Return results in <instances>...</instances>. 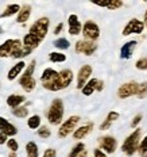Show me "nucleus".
<instances>
[{
	"instance_id": "nucleus-1",
	"label": "nucleus",
	"mask_w": 147,
	"mask_h": 157,
	"mask_svg": "<svg viewBox=\"0 0 147 157\" xmlns=\"http://www.w3.org/2000/svg\"><path fill=\"white\" fill-rule=\"evenodd\" d=\"M41 83L43 88H46L49 91H60L61 86H60V75L58 72H55L51 68H47V69L43 71L41 76Z\"/></svg>"
},
{
	"instance_id": "nucleus-2",
	"label": "nucleus",
	"mask_w": 147,
	"mask_h": 157,
	"mask_svg": "<svg viewBox=\"0 0 147 157\" xmlns=\"http://www.w3.org/2000/svg\"><path fill=\"white\" fill-rule=\"evenodd\" d=\"M64 102L61 99H54L51 102L50 107H49V111H47V121L51 123V125L57 126L60 125L64 119Z\"/></svg>"
},
{
	"instance_id": "nucleus-3",
	"label": "nucleus",
	"mask_w": 147,
	"mask_h": 157,
	"mask_svg": "<svg viewBox=\"0 0 147 157\" xmlns=\"http://www.w3.org/2000/svg\"><path fill=\"white\" fill-rule=\"evenodd\" d=\"M140 136H142V130L136 129L135 132L131 133L126 140H124V142H123V145H122V150L126 153L127 156H132L134 153L138 150Z\"/></svg>"
},
{
	"instance_id": "nucleus-4",
	"label": "nucleus",
	"mask_w": 147,
	"mask_h": 157,
	"mask_svg": "<svg viewBox=\"0 0 147 157\" xmlns=\"http://www.w3.org/2000/svg\"><path fill=\"white\" fill-rule=\"evenodd\" d=\"M34 71H35V60H32L31 63L28 64L27 69L24 71L23 76L19 78V84H20L22 88H23L26 92H31V91L35 88V86H37V81H35V78L32 77Z\"/></svg>"
},
{
	"instance_id": "nucleus-5",
	"label": "nucleus",
	"mask_w": 147,
	"mask_h": 157,
	"mask_svg": "<svg viewBox=\"0 0 147 157\" xmlns=\"http://www.w3.org/2000/svg\"><path fill=\"white\" fill-rule=\"evenodd\" d=\"M49 25H50V21L49 18H41L35 22L34 25L30 27V31L28 34H31L32 37H35L39 42H42L46 37L47 31H49Z\"/></svg>"
},
{
	"instance_id": "nucleus-6",
	"label": "nucleus",
	"mask_w": 147,
	"mask_h": 157,
	"mask_svg": "<svg viewBox=\"0 0 147 157\" xmlns=\"http://www.w3.org/2000/svg\"><path fill=\"white\" fill-rule=\"evenodd\" d=\"M78 122H80V117H77V115H73V117H70L69 119H66L61 125L60 130H58V137H60V138H65V137H68L70 133H73L74 130H76Z\"/></svg>"
},
{
	"instance_id": "nucleus-7",
	"label": "nucleus",
	"mask_w": 147,
	"mask_h": 157,
	"mask_svg": "<svg viewBox=\"0 0 147 157\" xmlns=\"http://www.w3.org/2000/svg\"><path fill=\"white\" fill-rule=\"evenodd\" d=\"M83 35L85 38V41L94 42L97 38L100 37V29L94 22L88 21L85 22V25L83 26Z\"/></svg>"
},
{
	"instance_id": "nucleus-8",
	"label": "nucleus",
	"mask_w": 147,
	"mask_h": 157,
	"mask_svg": "<svg viewBox=\"0 0 147 157\" xmlns=\"http://www.w3.org/2000/svg\"><path fill=\"white\" fill-rule=\"evenodd\" d=\"M138 88H139V84L136 81H128V83H124L122 87L119 88L117 91V96L120 99H126V98H130L132 95H136L138 94Z\"/></svg>"
},
{
	"instance_id": "nucleus-9",
	"label": "nucleus",
	"mask_w": 147,
	"mask_h": 157,
	"mask_svg": "<svg viewBox=\"0 0 147 157\" xmlns=\"http://www.w3.org/2000/svg\"><path fill=\"white\" fill-rule=\"evenodd\" d=\"M145 25L143 22H140L139 19H131V21L127 23V26L123 29V35H131V34H142Z\"/></svg>"
},
{
	"instance_id": "nucleus-10",
	"label": "nucleus",
	"mask_w": 147,
	"mask_h": 157,
	"mask_svg": "<svg viewBox=\"0 0 147 157\" xmlns=\"http://www.w3.org/2000/svg\"><path fill=\"white\" fill-rule=\"evenodd\" d=\"M92 76V67L90 65H84L81 67V69L78 71V76H77V88L83 90V87L89 81V77Z\"/></svg>"
},
{
	"instance_id": "nucleus-11",
	"label": "nucleus",
	"mask_w": 147,
	"mask_h": 157,
	"mask_svg": "<svg viewBox=\"0 0 147 157\" xmlns=\"http://www.w3.org/2000/svg\"><path fill=\"white\" fill-rule=\"evenodd\" d=\"M99 146H100V150L103 149L104 152H107V153H113V152H116L117 141L113 137L105 136V137H101L99 140Z\"/></svg>"
},
{
	"instance_id": "nucleus-12",
	"label": "nucleus",
	"mask_w": 147,
	"mask_h": 157,
	"mask_svg": "<svg viewBox=\"0 0 147 157\" xmlns=\"http://www.w3.org/2000/svg\"><path fill=\"white\" fill-rule=\"evenodd\" d=\"M97 49V45L90 41H78L76 44V52L85 56H92Z\"/></svg>"
},
{
	"instance_id": "nucleus-13",
	"label": "nucleus",
	"mask_w": 147,
	"mask_h": 157,
	"mask_svg": "<svg viewBox=\"0 0 147 157\" xmlns=\"http://www.w3.org/2000/svg\"><path fill=\"white\" fill-rule=\"evenodd\" d=\"M0 133L6 134V136H9V137H14L16 136V133H18V129L12 125V123H9L6 118H2L0 117Z\"/></svg>"
},
{
	"instance_id": "nucleus-14",
	"label": "nucleus",
	"mask_w": 147,
	"mask_h": 157,
	"mask_svg": "<svg viewBox=\"0 0 147 157\" xmlns=\"http://www.w3.org/2000/svg\"><path fill=\"white\" fill-rule=\"evenodd\" d=\"M68 23H69V34L72 35H78L81 33V22L78 21V16L72 14L68 19Z\"/></svg>"
},
{
	"instance_id": "nucleus-15",
	"label": "nucleus",
	"mask_w": 147,
	"mask_h": 157,
	"mask_svg": "<svg viewBox=\"0 0 147 157\" xmlns=\"http://www.w3.org/2000/svg\"><path fill=\"white\" fill-rule=\"evenodd\" d=\"M58 75H60V86H61V90L69 87L70 83L73 81V72H72L70 69H64V71L58 72Z\"/></svg>"
},
{
	"instance_id": "nucleus-16",
	"label": "nucleus",
	"mask_w": 147,
	"mask_h": 157,
	"mask_svg": "<svg viewBox=\"0 0 147 157\" xmlns=\"http://www.w3.org/2000/svg\"><path fill=\"white\" fill-rule=\"evenodd\" d=\"M136 41H128L127 44H124L122 49H120V57L124 58V60H128L131 58V56L134 53V49L136 48Z\"/></svg>"
},
{
	"instance_id": "nucleus-17",
	"label": "nucleus",
	"mask_w": 147,
	"mask_h": 157,
	"mask_svg": "<svg viewBox=\"0 0 147 157\" xmlns=\"http://www.w3.org/2000/svg\"><path fill=\"white\" fill-rule=\"evenodd\" d=\"M92 130H93V123H86V125H84V126L78 127L77 130H74L73 137L76 140H83V138H85Z\"/></svg>"
},
{
	"instance_id": "nucleus-18",
	"label": "nucleus",
	"mask_w": 147,
	"mask_h": 157,
	"mask_svg": "<svg viewBox=\"0 0 147 157\" xmlns=\"http://www.w3.org/2000/svg\"><path fill=\"white\" fill-rule=\"evenodd\" d=\"M14 44H15V39H7L4 44L0 45V57H11Z\"/></svg>"
},
{
	"instance_id": "nucleus-19",
	"label": "nucleus",
	"mask_w": 147,
	"mask_h": 157,
	"mask_svg": "<svg viewBox=\"0 0 147 157\" xmlns=\"http://www.w3.org/2000/svg\"><path fill=\"white\" fill-rule=\"evenodd\" d=\"M30 15H31V6L30 4H24L23 7H20V11L18 12L16 22H18V23H24V22L28 21Z\"/></svg>"
},
{
	"instance_id": "nucleus-20",
	"label": "nucleus",
	"mask_w": 147,
	"mask_h": 157,
	"mask_svg": "<svg viewBox=\"0 0 147 157\" xmlns=\"http://www.w3.org/2000/svg\"><path fill=\"white\" fill-rule=\"evenodd\" d=\"M24 67H26V64H24V61H19L16 65H14V67L9 69L8 72V75H7V78L9 81H12V80H15L16 77L20 75V72L24 69Z\"/></svg>"
},
{
	"instance_id": "nucleus-21",
	"label": "nucleus",
	"mask_w": 147,
	"mask_h": 157,
	"mask_svg": "<svg viewBox=\"0 0 147 157\" xmlns=\"http://www.w3.org/2000/svg\"><path fill=\"white\" fill-rule=\"evenodd\" d=\"M94 4L99 6V7H105L111 11H115V10L123 7L124 3L120 2V0H111V2H94Z\"/></svg>"
},
{
	"instance_id": "nucleus-22",
	"label": "nucleus",
	"mask_w": 147,
	"mask_h": 157,
	"mask_svg": "<svg viewBox=\"0 0 147 157\" xmlns=\"http://www.w3.org/2000/svg\"><path fill=\"white\" fill-rule=\"evenodd\" d=\"M26 98L23 96V95H9V96L7 98V104L9 107H12V109H16V107H19L22 103H24Z\"/></svg>"
},
{
	"instance_id": "nucleus-23",
	"label": "nucleus",
	"mask_w": 147,
	"mask_h": 157,
	"mask_svg": "<svg viewBox=\"0 0 147 157\" xmlns=\"http://www.w3.org/2000/svg\"><path fill=\"white\" fill-rule=\"evenodd\" d=\"M117 118H119V113H116V111H111L108 115H107L105 121H104V122L100 125V130H107V129H109L111 125H112V122H115Z\"/></svg>"
},
{
	"instance_id": "nucleus-24",
	"label": "nucleus",
	"mask_w": 147,
	"mask_h": 157,
	"mask_svg": "<svg viewBox=\"0 0 147 157\" xmlns=\"http://www.w3.org/2000/svg\"><path fill=\"white\" fill-rule=\"evenodd\" d=\"M96 83H97V78H92V80H89L85 86L83 87V94L85 95V96H90V95L96 91Z\"/></svg>"
},
{
	"instance_id": "nucleus-25",
	"label": "nucleus",
	"mask_w": 147,
	"mask_h": 157,
	"mask_svg": "<svg viewBox=\"0 0 147 157\" xmlns=\"http://www.w3.org/2000/svg\"><path fill=\"white\" fill-rule=\"evenodd\" d=\"M19 11H20V6L19 4H9V6H7V8L4 10V12L0 15V18H8V16L18 14Z\"/></svg>"
},
{
	"instance_id": "nucleus-26",
	"label": "nucleus",
	"mask_w": 147,
	"mask_h": 157,
	"mask_svg": "<svg viewBox=\"0 0 147 157\" xmlns=\"http://www.w3.org/2000/svg\"><path fill=\"white\" fill-rule=\"evenodd\" d=\"M26 152H27V157H38V145L34 141L27 142Z\"/></svg>"
},
{
	"instance_id": "nucleus-27",
	"label": "nucleus",
	"mask_w": 147,
	"mask_h": 157,
	"mask_svg": "<svg viewBox=\"0 0 147 157\" xmlns=\"http://www.w3.org/2000/svg\"><path fill=\"white\" fill-rule=\"evenodd\" d=\"M49 60L51 63H64V61H66V56L60 53V52H53L49 54Z\"/></svg>"
},
{
	"instance_id": "nucleus-28",
	"label": "nucleus",
	"mask_w": 147,
	"mask_h": 157,
	"mask_svg": "<svg viewBox=\"0 0 147 157\" xmlns=\"http://www.w3.org/2000/svg\"><path fill=\"white\" fill-rule=\"evenodd\" d=\"M27 126L30 127V129H32V130L39 129V127H41V117H39V115L30 117V119L27 121Z\"/></svg>"
},
{
	"instance_id": "nucleus-29",
	"label": "nucleus",
	"mask_w": 147,
	"mask_h": 157,
	"mask_svg": "<svg viewBox=\"0 0 147 157\" xmlns=\"http://www.w3.org/2000/svg\"><path fill=\"white\" fill-rule=\"evenodd\" d=\"M53 45L57 49H60V50H66V49H69L70 44L69 41H68L66 38H60V39H55V41L53 42Z\"/></svg>"
},
{
	"instance_id": "nucleus-30",
	"label": "nucleus",
	"mask_w": 147,
	"mask_h": 157,
	"mask_svg": "<svg viewBox=\"0 0 147 157\" xmlns=\"http://www.w3.org/2000/svg\"><path fill=\"white\" fill-rule=\"evenodd\" d=\"M12 115H15L16 118H26L28 115V109L27 107H16V109H12Z\"/></svg>"
},
{
	"instance_id": "nucleus-31",
	"label": "nucleus",
	"mask_w": 147,
	"mask_h": 157,
	"mask_svg": "<svg viewBox=\"0 0 147 157\" xmlns=\"http://www.w3.org/2000/svg\"><path fill=\"white\" fill-rule=\"evenodd\" d=\"M84 150H85V145H84L83 142H80L72 149V152L68 155V157H80V155L84 152Z\"/></svg>"
},
{
	"instance_id": "nucleus-32",
	"label": "nucleus",
	"mask_w": 147,
	"mask_h": 157,
	"mask_svg": "<svg viewBox=\"0 0 147 157\" xmlns=\"http://www.w3.org/2000/svg\"><path fill=\"white\" fill-rule=\"evenodd\" d=\"M138 150H139V155L142 157H147V136L143 138V141H140Z\"/></svg>"
},
{
	"instance_id": "nucleus-33",
	"label": "nucleus",
	"mask_w": 147,
	"mask_h": 157,
	"mask_svg": "<svg viewBox=\"0 0 147 157\" xmlns=\"http://www.w3.org/2000/svg\"><path fill=\"white\" fill-rule=\"evenodd\" d=\"M50 134H51V132L49 130V127H46V126H41V127H39L38 136L41 137V138H49V137H50Z\"/></svg>"
},
{
	"instance_id": "nucleus-34",
	"label": "nucleus",
	"mask_w": 147,
	"mask_h": 157,
	"mask_svg": "<svg viewBox=\"0 0 147 157\" xmlns=\"http://www.w3.org/2000/svg\"><path fill=\"white\" fill-rule=\"evenodd\" d=\"M7 146H8V149L11 150V152H15V153H16V150L19 149L18 142H16V140H14V138L7 140Z\"/></svg>"
},
{
	"instance_id": "nucleus-35",
	"label": "nucleus",
	"mask_w": 147,
	"mask_h": 157,
	"mask_svg": "<svg viewBox=\"0 0 147 157\" xmlns=\"http://www.w3.org/2000/svg\"><path fill=\"white\" fill-rule=\"evenodd\" d=\"M138 95L139 98H145L146 95H147V81L146 83H142V84H139V88H138Z\"/></svg>"
},
{
	"instance_id": "nucleus-36",
	"label": "nucleus",
	"mask_w": 147,
	"mask_h": 157,
	"mask_svg": "<svg viewBox=\"0 0 147 157\" xmlns=\"http://www.w3.org/2000/svg\"><path fill=\"white\" fill-rule=\"evenodd\" d=\"M136 68L139 71H147V58H140V60L136 61Z\"/></svg>"
},
{
	"instance_id": "nucleus-37",
	"label": "nucleus",
	"mask_w": 147,
	"mask_h": 157,
	"mask_svg": "<svg viewBox=\"0 0 147 157\" xmlns=\"http://www.w3.org/2000/svg\"><path fill=\"white\" fill-rule=\"evenodd\" d=\"M57 156V150L55 149H46L45 150V155H43V157H55Z\"/></svg>"
},
{
	"instance_id": "nucleus-38",
	"label": "nucleus",
	"mask_w": 147,
	"mask_h": 157,
	"mask_svg": "<svg viewBox=\"0 0 147 157\" xmlns=\"http://www.w3.org/2000/svg\"><path fill=\"white\" fill-rule=\"evenodd\" d=\"M140 121H142V115H136L135 118H134V121L131 122V127H135V126H138V123L140 122Z\"/></svg>"
},
{
	"instance_id": "nucleus-39",
	"label": "nucleus",
	"mask_w": 147,
	"mask_h": 157,
	"mask_svg": "<svg viewBox=\"0 0 147 157\" xmlns=\"http://www.w3.org/2000/svg\"><path fill=\"white\" fill-rule=\"evenodd\" d=\"M93 156H94V157H107L105 153L101 152L100 149H94V150H93Z\"/></svg>"
},
{
	"instance_id": "nucleus-40",
	"label": "nucleus",
	"mask_w": 147,
	"mask_h": 157,
	"mask_svg": "<svg viewBox=\"0 0 147 157\" xmlns=\"http://www.w3.org/2000/svg\"><path fill=\"white\" fill-rule=\"evenodd\" d=\"M103 88H104V83L101 80H99L97 78V83H96V91H103Z\"/></svg>"
},
{
	"instance_id": "nucleus-41",
	"label": "nucleus",
	"mask_w": 147,
	"mask_h": 157,
	"mask_svg": "<svg viewBox=\"0 0 147 157\" xmlns=\"http://www.w3.org/2000/svg\"><path fill=\"white\" fill-rule=\"evenodd\" d=\"M7 142V136L3 133H0V145H3V144Z\"/></svg>"
},
{
	"instance_id": "nucleus-42",
	"label": "nucleus",
	"mask_w": 147,
	"mask_h": 157,
	"mask_svg": "<svg viewBox=\"0 0 147 157\" xmlns=\"http://www.w3.org/2000/svg\"><path fill=\"white\" fill-rule=\"evenodd\" d=\"M62 29H64V25H62V23H60V25L57 26V27L54 29V34H60V33L62 31Z\"/></svg>"
},
{
	"instance_id": "nucleus-43",
	"label": "nucleus",
	"mask_w": 147,
	"mask_h": 157,
	"mask_svg": "<svg viewBox=\"0 0 147 157\" xmlns=\"http://www.w3.org/2000/svg\"><path fill=\"white\" fill-rule=\"evenodd\" d=\"M147 27V10H146V14H145V23H143Z\"/></svg>"
},
{
	"instance_id": "nucleus-44",
	"label": "nucleus",
	"mask_w": 147,
	"mask_h": 157,
	"mask_svg": "<svg viewBox=\"0 0 147 157\" xmlns=\"http://www.w3.org/2000/svg\"><path fill=\"white\" fill-rule=\"evenodd\" d=\"M8 157H16V153L15 152H11V153H9V156Z\"/></svg>"
},
{
	"instance_id": "nucleus-45",
	"label": "nucleus",
	"mask_w": 147,
	"mask_h": 157,
	"mask_svg": "<svg viewBox=\"0 0 147 157\" xmlns=\"http://www.w3.org/2000/svg\"><path fill=\"white\" fill-rule=\"evenodd\" d=\"M0 33H3V29L2 27H0Z\"/></svg>"
}]
</instances>
